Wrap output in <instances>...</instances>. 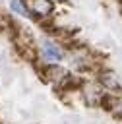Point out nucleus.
Here are the masks:
<instances>
[{
  "instance_id": "1",
  "label": "nucleus",
  "mask_w": 122,
  "mask_h": 124,
  "mask_svg": "<svg viewBox=\"0 0 122 124\" xmlns=\"http://www.w3.org/2000/svg\"><path fill=\"white\" fill-rule=\"evenodd\" d=\"M43 56H45L46 60H50V62H58V60H62L64 50H62L56 43L45 41V43H43Z\"/></svg>"
},
{
  "instance_id": "2",
  "label": "nucleus",
  "mask_w": 122,
  "mask_h": 124,
  "mask_svg": "<svg viewBox=\"0 0 122 124\" xmlns=\"http://www.w3.org/2000/svg\"><path fill=\"white\" fill-rule=\"evenodd\" d=\"M29 10L33 14H37L39 17H45V16H50L52 14L54 4H52V0H33V4L29 6Z\"/></svg>"
},
{
  "instance_id": "3",
  "label": "nucleus",
  "mask_w": 122,
  "mask_h": 124,
  "mask_svg": "<svg viewBox=\"0 0 122 124\" xmlns=\"http://www.w3.org/2000/svg\"><path fill=\"white\" fill-rule=\"evenodd\" d=\"M99 83H101L105 89H110V91H120V89H122L118 78H116L112 72H101V74H99Z\"/></svg>"
},
{
  "instance_id": "4",
  "label": "nucleus",
  "mask_w": 122,
  "mask_h": 124,
  "mask_svg": "<svg viewBox=\"0 0 122 124\" xmlns=\"http://www.w3.org/2000/svg\"><path fill=\"white\" fill-rule=\"evenodd\" d=\"M10 8L14 14L19 16H29V6L25 4V0H10Z\"/></svg>"
},
{
  "instance_id": "5",
  "label": "nucleus",
  "mask_w": 122,
  "mask_h": 124,
  "mask_svg": "<svg viewBox=\"0 0 122 124\" xmlns=\"http://www.w3.org/2000/svg\"><path fill=\"white\" fill-rule=\"evenodd\" d=\"M37 23H39V27H41L43 31H46V33H52V31L56 29V25H54V19H52L50 16H45V17H41Z\"/></svg>"
}]
</instances>
